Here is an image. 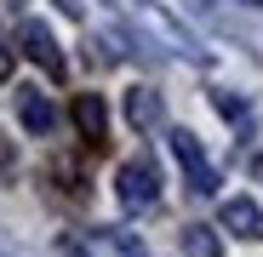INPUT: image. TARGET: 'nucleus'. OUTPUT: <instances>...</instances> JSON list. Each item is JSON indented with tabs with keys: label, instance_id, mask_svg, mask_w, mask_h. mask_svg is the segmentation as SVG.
Wrapping results in <instances>:
<instances>
[{
	"label": "nucleus",
	"instance_id": "obj_1",
	"mask_svg": "<svg viewBox=\"0 0 263 257\" xmlns=\"http://www.w3.org/2000/svg\"><path fill=\"white\" fill-rule=\"evenodd\" d=\"M126 17L138 23L155 46H166V52H178V57H200V46H195V34L172 17V12H160L155 0H126Z\"/></svg>",
	"mask_w": 263,
	"mask_h": 257
},
{
	"label": "nucleus",
	"instance_id": "obj_2",
	"mask_svg": "<svg viewBox=\"0 0 263 257\" xmlns=\"http://www.w3.org/2000/svg\"><path fill=\"white\" fill-rule=\"evenodd\" d=\"M172 154H178L183 183H189L195 194H217V166L206 160V149H200V137L189 132V126H178V132H172Z\"/></svg>",
	"mask_w": 263,
	"mask_h": 257
},
{
	"label": "nucleus",
	"instance_id": "obj_3",
	"mask_svg": "<svg viewBox=\"0 0 263 257\" xmlns=\"http://www.w3.org/2000/svg\"><path fill=\"white\" fill-rule=\"evenodd\" d=\"M17 46H23V57L29 63H40V69H46L52 80H63V52H58V34L46 29V23H40V17H23V29H17Z\"/></svg>",
	"mask_w": 263,
	"mask_h": 257
},
{
	"label": "nucleus",
	"instance_id": "obj_4",
	"mask_svg": "<svg viewBox=\"0 0 263 257\" xmlns=\"http://www.w3.org/2000/svg\"><path fill=\"white\" fill-rule=\"evenodd\" d=\"M115 194H120V206H155V194H160V171H155V160H126L120 166V177H115Z\"/></svg>",
	"mask_w": 263,
	"mask_h": 257
},
{
	"label": "nucleus",
	"instance_id": "obj_5",
	"mask_svg": "<svg viewBox=\"0 0 263 257\" xmlns=\"http://www.w3.org/2000/svg\"><path fill=\"white\" fill-rule=\"evenodd\" d=\"M17 114H23V132H29V137H52V132H58V109H52L46 92H34V86L17 92Z\"/></svg>",
	"mask_w": 263,
	"mask_h": 257
},
{
	"label": "nucleus",
	"instance_id": "obj_6",
	"mask_svg": "<svg viewBox=\"0 0 263 257\" xmlns=\"http://www.w3.org/2000/svg\"><path fill=\"white\" fill-rule=\"evenodd\" d=\"M217 223H223V229H229L235 240H257V234H263V211H257L252 200H240V194H235V200H223Z\"/></svg>",
	"mask_w": 263,
	"mask_h": 257
},
{
	"label": "nucleus",
	"instance_id": "obj_7",
	"mask_svg": "<svg viewBox=\"0 0 263 257\" xmlns=\"http://www.w3.org/2000/svg\"><path fill=\"white\" fill-rule=\"evenodd\" d=\"M74 126H80L86 143H103V137H109V109H103L98 92H80V97H74Z\"/></svg>",
	"mask_w": 263,
	"mask_h": 257
},
{
	"label": "nucleus",
	"instance_id": "obj_8",
	"mask_svg": "<svg viewBox=\"0 0 263 257\" xmlns=\"http://www.w3.org/2000/svg\"><path fill=\"white\" fill-rule=\"evenodd\" d=\"M126 120L143 126V132H155V126H160V97L143 92V86H138V92H126Z\"/></svg>",
	"mask_w": 263,
	"mask_h": 257
},
{
	"label": "nucleus",
	"instance_id": "obj_9",
	"mask_svg": "<svg viewBox=\"0 0 263 257\" xmlns=\"http://www.w3.org/2000/svg\"><path fill=\"white\" fill-rule=\"evenodd\" d=\"M183 257H217V229L183 223Z\"/></svg>",
	"mask_w": 263,
	"mask_h": 257
},
{
	"label": "nucleus",
	"instance_id": "obj_10",
	"mask_svg": "<svg viewBox=\"0 0 263 257\" xmlns=\"http://www.w3.org/2000/svg\"><path fill=\"white\" fill-rule=\"evenodd\" d=\"M212 103H217V114H223V120H240V114H246V103H240V97H229V92H217Z\"/></svg>",
	"mask_w": 263,
	"mask_h": 257
},
{
	"label": "nucleus",
	"instance_id": "obj_11",
	"mask_svg": "<svg viewBox=\"0 0 263 257\" xmlns=\"http://www.w3.org/2000/svg\"><path fill=\"white\" fill-rule=\"evenodd\" d=\"M12 63H17V57H12V46H6V34H0V80H12Z\"/></svg>",
	"mask_w": 263,
	"mask_h": 257
},
{
	"label": "nucleus",
	"instance_id": "obj_12",
	"mask_svg": "<svg viewBox=\"0 0 263 257\" xmlns=\"http://www.w3.org/2000/svg\"><path fill=\"white\" fill-rule=\"evenodd\" d=\"M58 12H69V17H80V0H58Z\"/></svg>",
	"mask_w": 263,
	"mask_h": 257
},
{
	"label": "nucleus",
	"instance_id": "obj_13",
	"mask_svg": "<svg viewBox=\"0 0 263 257\" xmlns=\"http://www.w3.org/2000/svg\"><path fill=\"white\" fill-rule=\"evenodd\" d=\"M252 177H257V183H263V154H257V166H252Z\"/></svg>",
	"mask_w": 263,
	"mask_h": 257
},
{
	"label": "nucleus",
	"instance_id": "obj_14",
	"mask_svg": "<svg viewBox=\"0 0 263 257\" xmlns=\"http://www.w3.org/2000/svg\"><path fill=\"white\" fill-rule=\"evenodd\" d=\"M240 6H263V0H240Z\"/></svg>",
	"mask_w": 263,
	"mask_h": 257
}]
</instances>
